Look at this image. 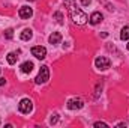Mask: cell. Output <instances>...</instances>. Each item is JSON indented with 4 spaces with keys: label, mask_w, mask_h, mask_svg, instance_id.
<instances>
[{
    "label": "cell",
    "mask_w": 129,
    "mask_h": 128,
    "mask_svg": "<svg viewBox=\"0 0 129 128\" xmlns=\"http://www.w3.org/2000/svg\"><path fill=\"white\" fill-rule=\"evenodd\" d=\"M66 6H68V11H69V15H71V18H72V21L75 23V24H78V26H83V24H86L87 21H89V17L80 9V8H77V5L72 2V0H66Z\"/></svg>",
    "instance_id": "6da1fadb"
},
{
    "label": "cell",
    "mask_w": 129,
    "mask_h": 128,
    "mask_svg": "<svg viewBox=\"0 0 129 128\" xmlns=\"http://www.w3.org/2000/svg\"><path fill=\"white\" fill-rule=\"evenodd\" d=\"M50 80V69H48V66H41V69H39V74H38V77L35 78V83L36 84H44V83H47Z\"/></svg>",
    "instance_id": "7a4b0ae2"
},
{
    "label": "cell",
    "mask_w": 129,
    "mask_h": 128,
    "mask_svg": "<svg viewBox=\"0 0 129 128\" xmlns=\"http://www.w3.org/2000/svg\"><path fill=\"white\" fill-rule=\"evenodd\" d=\"M18 110H20L21 113H24V115H29V113L33 110L32 99H29V98L21 99V101H20V104H18Z\"/></svg>",
    "instance_id": "3957f363"
},
{
    "label": "cell",
    "mask_w": 129,
    "mask_h": 128,
    "mask_svg": "<svg viewBox=\"0 0 129 128\" xmlns=\"http://www.w3.org/2000/svg\"><path fill=\"white\" fill-rule=\"evenodd\" d=\"M95 66H96L98 69H101V71H105V69H108V68L111 66V60H110L108 57L99 56V57L95 59Z\"/></svg>",
    "instance_id": "277c9868"
},
{
    "label": "cell",
    "mask_w": 129,
    "mask_h": 128,
    "mask_svg": "<svg viewBox=\"0 0 129 128\" xmlns=\"http://www.w3.org/2000/svg\"><path fill=\"white\" fill-rule=\"evenodd\" d=\"M84 107V101L81 98H72L68 101V109L69 110H80Z\"/></svg>",
    "instance_id": "5b68a950"
},
{
    "label": "cell",
    "mask_w": 129,
    "mask_h": 128,
    "mask_svg": "<svg viewBox=\"0 0 129 128\" xmlns=\"http://www.w3.org/2000/svg\"><path fill=\"white\" fill-rule=\"evenodd\" d=\"M32 54L36 59H45L47 56V48L45 47H41V45H36L32 48Z\"/></svg>",
    "instance_id": "8992f818"
},
{
    "label": "cell",
    "mask_w": 129,
    "mask_h": 128,
    "mask_svg": "<svg viewBox=\"0 0 129 128\" xmlns=\"http://www.w3.org/2000/svg\"><path fill=\"white\" fill-rule=\"evenodd\" d=\"M18 15L21 17V18H24V20H27V18H30L33 15V11L30 6H21L20 8V11H18Z\"/></svg>",
    "instance_id": "52a82bcc"
},
{
    "label": "cell",
    "mask_w": 129,
    "mask_h": 128,
    "mask_svg": "<svg viewBox=\"0 0 129 128\" xmlns=\"http://www.w3.org/2000/svg\"><path fill=\"white\" fill-rule=\"evenodd\" d=\"M104 20V17H102V14L101 12H93L92 15H90V18H89V21H90V24H99L101 21Z\"/></svg>",
    "instance_id": "ba28073f"
},
{
    "label": "cell",
    "mask_w": 129,
    "mask_h": 128,
    "mask_svg": "<svg viewBox=\"0 0 129 128\" xmlns=\"http://www.w3.org/2000/svg\"><path fill=\"white\" fill-rule=\"evenodd\" d=\"M50 44H53V45H56V44H60V41H62V33L60 32H53V35L50 36Z\"/></svg>",
    "instance_id": "9c48e42d"
},
{
    "label": "cell",
    "mask_w": 129,
    "mask_h": 128,
    "mask_svg": "<svg viewBox=\"0 0 129 128\" xmlns=\"http://www.w3.org/2000/svg\"><path fill=\"white\" fill-rule=\"evenodd\" d=\"M32 36H33V33L30 29H24L23 32H21V35H20V38L23 39V41H29V39H32Z\"/></svg>",
    "instance_id": "30bf717a"
},
{
    "label": "cell",
    "mask_w": 129,
    "mask_h": 128,
    "mask_svg": "<svg viewBox=\"0 0 129 128\" xmlns=\"http://www.w3.org/2000/svg\"><path fill=\"white\" fill-rule=\"evenodd\" d=\"M32 69H33V63H32V62H24V63L21 65V71H23L24 74L32 72Z\"/></svg>",
    "instance_id": "8fae6325"
},
{
    "label": "cell",
    "mask_w": 129,
    "mask_h": 128,
    "mask_svg": "<svg viewBox=\"0 0 129 128\" xmlns=\"http://www.w3.org/2000/svg\"><path fill=\"white\" fill-rule=\"evenodd\" d=\"M120 39H122V41H128V39H129V26H125V27L122 29Z\"/></svg>",
    "instance_id": "7c38bea8"
},
{
    "label": "cell",
    "mask_w": 129,
    "mask_h": 128,
    "mask_svg": "<svg viewBox=\"0 0 129 128\" xmlns=\"http://www.w3.org/2000/svg\"><path fill=\"white\" fill-rule=\"evenodd\" d=\"M6 59H8V63L9 65H14L15 62H17V54H15V53H9Z\"/></svg>",
    "instance_id": "4fadbf2b"
},
{
    "label": "cell",
    "mask_w": 129,
    "mask_h": 128,
    "mask_svg": "<svg viewBox=\"0 0 129 128\" xmlns=\"http://www.w3.org/2000/svg\"><path fill=\"white\" fill-rule=\"evenodd\" d=\"M54 18L57 20L59 24H63V15H62V12H56L54 14Z\"/></svg>",
    "instance_id": "5bb4252c"
},
{
    "label": "cell",
    "mask_w": 129,
    "mask_h": 128,
    "mask_svg": "<svg viewBox=\"0 0 129 128\" xmlns=\"http://www.w3.org/2000/svg\"><path fill=\"white\" fill-rule=\"evenodd\" d=\"M5 36H6L8 39H12V36H14V30H12V29H8L6 33H5Z\"/></svg>",
    "instance_id": "9a60e30c"
},
{
    "label": "cell",
    "mask_w": 129,
    "mask_h": 128,
    "mask_svg": "<svg viewBox=\"0 0 129 128\" xmlns=\"http://www.w3.org/2000/svg\"><path fill=\"white\" fill-rule=\"evenodd\" d=\"M95 127H108L105 122H95Z\"/></svg>",
    "instance_id": "2e32d148"
},
{
    "label": "cell",
    "mask_w": 129,
    "mask_h": 128,
    "mask_svg": "<svg viewBox=\"0 0 129 128\" xmlns=\"http://www.w3.org/2000/svg\"><path fill=\"white\" fill-rule=\"evenodd\" d=\"M92 3V0H81V5L83 6H87V5H90Z\"/></svg>",
    "instance_id": "e0dca14e"
},
{
    "label": "cell",
    "mask_w": 129,
    "mask_h": 128,
    "mask_svg": "<svg viewBox=\"0 0 129 128\" xmlns=\"http://www.w3.org/2000/svg\"><path fill=\"white\" fill-rule=\"evenodd\" d=\"M6 83V78H3V77H0V86H3Z\"/></svg>",
    "instance_id": "ac0fdd59"
},
{
    "label": "cell",
    "mask_w": 129,
    "mask_h": 128,
    "mask_svg": "<svg viewBox=\"0 0 129 128\" xmlns=\"http://www.w3.org/2000/svg\"><path fill=\"white\" fill-rule=\"evenodd\" d=\"M57 121V115H54V118H51V124H54Z\"/></svg>",
    "instance_id": "d6986e66"
},
{
    "label": "cell",
    "mask_w": 129,
    "mask_h": 128,
    "mask_svg": "<svg viewBox=\"0 0 129 128\" xmlns=\"http://www.w3.org/2000/svg\"><path fill=\"white\" fill-rule=\"evenodd\" d=\"M126 48H128V50H129V42H128V45H126Z\"/></svg>",
    "instance_id": "ffe728a7"
}]
</instances>
